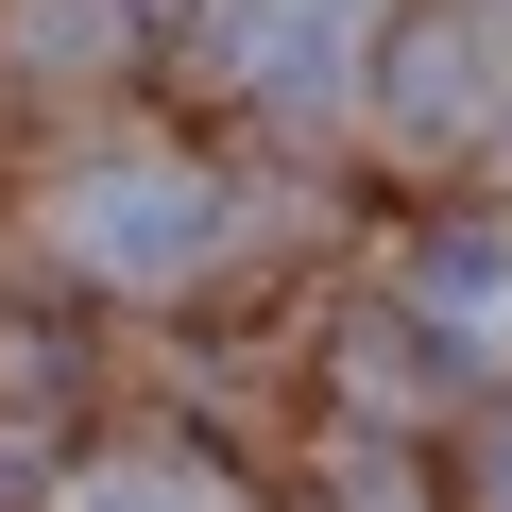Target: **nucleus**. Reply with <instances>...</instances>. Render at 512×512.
<instances>
[{
	"instance_id": "nucleus-3",
	"label": "nucleus",
	"mask_w": 512,
	"mask_h": 512,
	"mask_svg": "<svg viewBox=\"0 0 512 512\" xmlns=\"http://www.w3.org/2000/svg\"><path fill=\"white\" fill-rule=\"evenodd\" d=\"M69 512H222V495H205V478H154V461H137V478H86Z\"/></svg>"
},
{
	"instance_id": "nucleus-2",
	"label": "nucleus",
	"mask_w": 512,
	"mask_h": 512,
	"mask_svg": "<svg viewBox=\"0 0 512 512\" xmlns=\"http://www.w3.org/2000/svg\"><path fill=\"white\" fill-rule=\"evenodd\" d=\"M359 18H376V0H239V86H274V103H325L342 69H359Z\"/></svg>"
},
{
	"instance_id": "nucleus-1",
	"label": "nucleus",
	"mask_w": 512,
	"mask_h": 512,
	"mask_svg": "<svg viewBox=\"0 0 512 512\" xmlns=\"http://www.w3.org/2000/svg\"><path fill=\"white\" fill-rule=\"evenodd\" d=\"M52 239L86 256V274H137V291H171V274H205L222 188H205V171H171V154H103V171H69Z\"/></svg>"
}]
</instances>
